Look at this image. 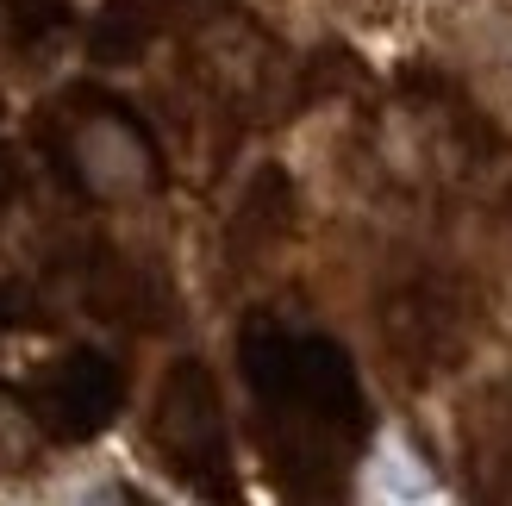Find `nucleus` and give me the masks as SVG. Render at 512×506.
Listing matches in <instances>:
<instances>
[{
    "label": "nucleus",
    "mask_w": 512,
    "mask_h": 506,
    "mask_svg": "<svg viewBox=\"0 0 512 506\" xmlns=\"http://www.w3.org/2000/svg\"><path fill=\"white\" fill-rule=\"evenodd\" d=\"M294 213H300L294 175L281 169V163H263V169L244 182V194L232 200V219H225V269H232V275L263 269L275 250L288 244Z\"/></svg>",
    "instance_id": "8"
},
{
    "label": "nucleus",
    "mask_w": 512,
    "mask_h": 506,
    "mask_svg": "<svg viewBox=\"0 0 512 506\" xmlns=\"http://www.w3.org/2000/svg\"><path fill=\"white\" fill-rule=\"evenodd\" d=\"M456 469L463 506H512V375L469 388L456 413Z\"/></svg>",
    "instance_id": "6"
},
{
    "label": "nucleus",
    "mask_w": 512,
    "mask_h": 506,
    "mask_svg": "<svg viewBox=\"0 0 512 506\" xmlns=\"http://www.w3.org/2000/svg\"><path fill=\"white\" fill-rule=\"evenodd\" d=\"M0 19H7V44L19 63H44L75 32L69 0H0Z\"/></svg>",
    "instance_id": "9"
},
{
    "label": "nucleus",
    "mask_w": 512,
    "mask_h": 506,
    "mask_svg": "<svg viewBox=\"0 0 512 506\" xmlns=\"http://www.w3.org/2000/svg\"><path fill=\"white\" fill-rule=\"evenodd\" d=\"M19 200H25V163L13 157L7 144H0V232H7V219L19 213ZM25 313H32L25 288H13L7 275H0V332H7V325H19Z\"/></svg>",
    "instance_id": "10"
},
{
    "label": "nucleus",
    "mask_w": 512,
    "mask_h": 506,
    "mask_svg": "<svg viewBox=\"0 0 512 506\" xmlns=\"http://www.w3.org/2000/svg\"><path fill=\"white\" fill-rule=\"evenodd\" d=\"M82 506H150L138 488H100V494H88Z\"/></svg>",
    "instance_id": "11"
},
{
    "label": "nucleus",
    "mask_w": 512,
    "mask_h": 506,
    "mask_svg": "<svg viewBox=\"0 0 512 506\" xmlns=\"http://www.w3.org/2000/svg\"><path fill=\"white\" fill-rule=\"evenodd\" d=\"M150 457H157L188 494L207 506H238V463H232V432H225V400L219 382L200 357H182L163 369L157 400H150Z\"/></svg>",
    "instance_id": "4"
},
{
    "label": "nucleus",
    "mask_w": 512,
    "mask_h": 506,
    "mask_svg": "<svg viewBox=\"0 0 512 506\" xmlns=\"http://www.w3.org/2000/svg\"><path fill=\"white\" fill-rule=\"evenodd\" d=\"M481 332L475 288L444 263H400L375 294V344L406 388H425L438 375L463 369Z\"/></svg>",
    "instance_id": "3"
},
{
    "label": "nucleus",
    "mask_w": 512,
    "mask_h": 506,
    "mask_svg": "<svg viewBox=\"0 0 512 506\" xmlns=\"http://www.w3.org/2000/svg\"><path fill=\"white\" fill-rule=\"evenodd\" d=\"M238 369L275 494L288 506H344L350 469L369 444V394L350 350L275 313H250L238 332Z\"/></svg>",
    "instance_id": "1"
},
{
    "label": "nucleus",
    "mask_w": 512,
    "mask_h": 506,
    "mask_svg": "<svg viewBox=\"0 0 512 506\" xmlns=\"http://www.w3.org/2000/svg\"><path fill=\"white\" fill-rule=\"evenodd\" d=\"M32 138L44 150V163L57 169V182L75 200H94V207L150 200L169 182V157H163L157 132L119 94L94 88V82H75L57 100H44Z\"/></svg>",
    "instance_id": "2"
},
{
    "label": "nucleus",
    "mask_w": 512,
    "mask_h": 506,
    "mask_svg": "<svg viewBox=\"0 0 512 506\" xmlns=\"http://www.w3.org/2000/svg\"><path fill=\"white\" fill-rule=\"evenodd\" d=\"M225 0H100L88 19V57L100 69L144 63L163 38H182L194 25H207Z\"/></svg>",
    "instance_id": "7"
},
{
    "label": "nucleus",
    "mask_w": 512,
    "mask_h": 506,
    "mask_svg": "<svg viewBox=\"0 0 512 506\" xmlns=\"http://www.w3.org/2000/svg\"><path fill=\"white\" fill-rule=\"evenodd\" d=\"M19 407L44 438L88 444V438L107 432L119 419V407H125V369L107 357V350L75 344V350H63V357H50V363H38L25 375Z\"/></svg>",
    "instance_id": "5"
}]
</instances>
